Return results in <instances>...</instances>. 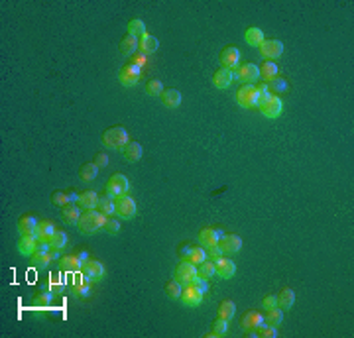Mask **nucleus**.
I'll return each mask as SVG.
<instances>
[{"mask_svg": "<svg viewBox=\"0 0 354 338\" xmlns=\"http://www.w3.org/2000/svg\"><path fill=\"white\" fill-rule=\"evenodd\" d=\"M209 291V281L207 279H201V277H193L189 283H183V291H181V305L185 307H199L205 299V295Z\"/></svg>", "mask_w": 354, "mask_h": 338, "instance_id": "1", "label": "nucleus"}, {"mask_svg": "<svg viewBox=\"0 0 354 338\" xmlns=\"http://www.w3.org/2000/svg\"><path fill=\"white\" fill-rule=\"evenodd\" d=\"M107 218L109 217H104V215L99 212L97 208H93V210H83V212H81V218H79V222H77V230L81 234H85V236H93V234H97L99 230H102Z\"/></svg>", "mask_w": 354, "mask_h": 338, "instance_id": "2", "label": "nucleus"}, {"mask_svg": "<svg viewBox=\"0 0 354 338\" xmlns=\"http://www.w3.org/2000/svg\"><path fill=\"white\" fill-rule=\"evenodd\" d=\"M128 142H130V136L122 126H112L102 134V146L109 150H122Z\"/></svg>", "mask_w": 354, "mask_h": 338, "instance_id": "3", "label": "nucleus"}, {"mask_svg": "<svg viewBox=\"0 0 354 338\" xmlns=\"http://www.w3.org/2000/svg\"><path fill=\"white\" fill-rule=\"evenodd\" d=\"M258 110L264 114L266 118H277L284 110V102L281 98L276 97V95H264V97L258 98Z\"/></svg>", "mask_w": 354, "mask_h": 338, "instance_id": "4", "label": "nucleus"}, {"mask_svg": "<svg viewBox=\"0 0 354 338\" xmlns=\"http://www.w3.org/2000/svg\"><path fill=\"white\" fill-rule=\"evenodd\" d=\"M136 212H138V208H136V201H134L132 197L122 195L118 199H114V215L118 218H122V220H132L136 217Z\"/></svg>", "mask_w": 354, "mask_h": 338, "instance_id": "5", "label": "nucleus"}, {"mask_svg": "<svg viewBox=\"0 0 354 338\" xmlns=\"http://www.w3.org/2000/svg\"><path fill=\"white\" fill-rule=\"evenodd\" d=\"M107 195L112 197V199H118V197L122 195H128V191H130V181H128V177L122 173H114L109 179V183H107Z\"/></svg>", "mask_w": 354, "mask_h": 338, "instance_id": "6", "label": "nucleus"}, {"mask_svg": "<svg viewBox=\"0 0 354 338\" xmlns=\"http://www.w3.org/2000/svg\"><path fill=\"white\" fill-rule=\"evenodd\" d=\"M258 91L256 85H242V87L236 91V102L242 106V109H256L258 106Z\"/></svg>", "mask_w": 354, "mask_h": 338, "instance_id": "7", "label": "nucleus"}, {"mask_svg": "<svg viewBox=\"0 0 354 338\" xmlns=\"http://www.w3.org/2000/svg\"><path fill=\"white\" fill-rule=\"evenodd\" d=\"M233 75L234 79H238L244 85H252L260 79V71H258V67L254 63H242V65H238L234 69Z\"/></svg>", "mask_w": 354, "mask_h": 338, "instance_id": "8", "label": "nucleus"}, {"mask_svg": "<svg viewBox=\"0 0 354 338\" xmlns=\"http://www.w3.org/2000/svg\"><path fill=\"white\" fill-rule=\"evenodd\" d=\"M81 273L87 277L91 283H95V281H100V279L107 275V270H104V265H102L99 260H91V258H88L87 262H83Z\"/></svg>", "mask_w": 354, "mask_h": 338, "instance_id": "9", "label": "nucleus"}, {"mask_svg": "<svg viewBox=\"0 0 354 338\" xmlns=\"http://www.w3.org/2000/svg\"><path fill=\"white\" fill-rule=\"evenodd\" d=\"M142 77V69L140 67L132 65V63H126L118 71V81H120L124 87H134Z\"/></svg>", "mask_w": 354, "mask_h": 338, "instance_id": "10", "label": "nucleus"}, {"mask_svg": "<svg viewBox=\"0 0 354 338\" xmlns=\"http://www.w3.org/2000/svg\"><path fill=\"white\" fill-rule=\"evenodd\" d=\"M193 277H197V265H193L191 262L181 260V263H177V268L173 270V279L181 281V283H189Z\"/></svg>", "mask_w": 354, "mask_h": 338, "instance_id": "11", "label": "nucleus"}, {"mask_svg": "<svg viewBox=\"0 0 354 338\" xmlns=\"http://www.w3.org/2000/svg\"><path fill=\"white\" fill-rule=\"evenodd\" d=\"M219 63L222 65V69L234 71L236 67L240 65V51L236 47H224L221 55H219Z\"/></svg>", "mask_w": 354, "mask_h": 338, "instance_id": "12", "label": "nucleus"}, {"mask_svg": "<svg viewBox=\"0 0 354 338\" xmlns=\"http://www.w3.org/2000/svg\"><path fill=\"white\" fill-rule=\"evenodd\" d=\"M69 289H71V293L75 295V297L85 299V297L91 295V281H88L81 272H77L75 273V277H73V281H71V287H69Z\"/></svg>", "mask_w": 354, "mask_h": 338, "instance_id": "13", "label": "nucleus"}, {"mask_svg": "<svg viewBox=\"0 0 354 338\" xmlns=\"http://www.w3.org/2000/svg\"><path fill=\"white\" fill-rule=\"evenodd\" d=\"M234 273H236V263L231 260V258H219L215 260V275L219 279H231Z\"/></svg>", "mask_w": 354, "mask_h": 338, "instance_id": "14", "label": "nucleus"}, {"mask_svg": "<svg viewBox=\"0 0 354 338\" xmlns=\"http://www.w3.org/2000/svg\"><path fill=\"white\" fill-rule=\"evenodd\" d=\"M258 49H260V55L264 57L266 61H270V59H276V57L284 54V44L279 40H264V44L260 45Z\"/></svg>", "mask_w": 354, "mask_h": 338, "instance_id": "15", "label": "nucleus"}, {"mask_svg": "<svg viewBox=\"0 0 354 338\" xmlns=\"http://www.w3.org/2000/svg\"><path fill=\"white\" fill-rule=\"evenodd\" d=\"M179 254H181V260L191 262L193 265H199L201 262L207 260V252H205V248H199V246H183V250Z\"/></svg>", "mask_w": 354, "mask_h": 338, "instance_id": "16", "label": "nucleus"}, {"mask_svg": "<svg viewBox=\"0 0 354 338\" xmlns=\"http://www.w3.org/2000/svg\"><path fill=\"white\" fill-rule=\"evenodd\" d=\"M38 236L36 234H22L20 240H18V252L26 256V258H32L36 250H38Z\"/></svg>", "mask_w": 354, "mask_h": 338, "instance_id": "17", "label": "nucleus"}, {"mask_svg": "<svg viewBox=\"0 0 354 338\" xmlns=\"http://www.w3.org/2000/svg\"><path fill=\"white\" fill-rule=\"evenodd\" d=\"M222 236H224V232H222L221 228H203L199 232V244L203 248L217 246Z\"/></svg>", "mask_w": 354, "mask_h": 338, "instance_id": "18", "label": "nucleus"}, {"mask_svg": "<svg viewBox=\"0 0 354 338\" xmlns=\"http://www.w3.org/2000/svg\"><path fill=\"white\" fill-rule=\"evenodd\" d=\"M219 246L224 254H236V252L242 250V238L236 234H224L219 240Z\"/></svg>", "mask_w": 354, "mask_h": 338, "instance_id": "19", "label": "nucleus"}, {"mask_svg": "<svg viewBox=\"0 0 354 338\" xmlns=\"http://www.w3.org/2000/svg\"><path fill=\"white\" fill-rule=\"evenodd\" d=\"M99 199L100 197L95 191H83V193H79L75 205L81 210H93V208H97V205H99Z\"/></svg>", "mask_w": 354, "mask_h": 338, "instance_id": "20", "label": "nucleus"}, {"mask_svg": "<svg viewBox=\"0 0 354 338\" xmlns=\"http://www.w3.org/2000/svg\"><path fill=\"white\" fill-rule=\"evenodd\" d=\"M157 47H160L157 38L150 35L148 32H146L144 35H140V38H138V51H140V54H144V55L155 54V51H157Z\"/></svg>", "mask_w": 354, "mask_h": 338, "instance_id": "21", "label": "nucleus"}, {"mask_svg": "<svg viewBox=\"0 0 354 338\" xmlns=\"http://www.w3.org/2000/svg\"><path fill=\"white\" fill-rule=\"evenodd\" d=\"M59 268L67 273H77L83 268V260L79 258V254H71V256H61L59 260Z\"/></svg>", "mask_w": 354, "mask_h": 338, "instance_id": "22", "label": "nucleus"}, {"mask_svg": "<svg viewBox=\"0 0 354 338\" xmlns=\"http://www.w3.org/2000/svg\"><path fill=\"white\" fill-rule=\"evenodd\" d=\"M234 81V75L231 69H219L215 75H213V85L217 88H221V91H224V88L231 87V83Z\"/></svg>", "mask_w": 354, "mask_h": 338, "instance_id": "23", "label": "nucleus"}, {"mask_svg": "<svg viewBox=\"0 0 354 338\" xmlns=\"http://www.w3.org/2000/svg\"><path fill=\"white\" fill-rule=\"evenodd\" d=\"M122 153H124V159H126V162L134 164V162H138V159L142 157L144 150H142V144L128 142L126 146H124V148H122Z\"/></svg>", "mask_w": 354, "mask_h": 338, "instance_id": "24", "label": "nucleus"}, {"mask_svg": "<svg viewBox=\"0 0 354 338\" xmlns=\"http://www.w3.org/2000/svg\"><path fill=\"white\" fill-rule=\"evenodd\" d=\"M61 218H63V222H67V224L77 226L79 218H81V208L77 205H73V203H69L65 207H61Z\"/></svg>", "mask_w": 354, "mask_h": 338, "instance_id": "25", "label": "nucleus"}, {"mask_svg": "<svg viewBox=\"0 0 354 338\" xmlns=\"http://www.w3.org/2000/svg\"><path fill=\"white\" fill-rule=\"evenodd\" d=\"M56 234V224L51 220H40L38 224V230H36V236L38 240H44V242H49V238Z\"/></svg>", "mask_w": 354, "mask_h": 338, "instance_id": "26", "label": "nucleus"}, {"mask_svg": "<svg viewBox=\"0 0 354 338\" xmlns=\"http://www.w3.org/2000/svg\"><path fill=\"white\" fill-rule=\"evenodd\" d=\"M258 71H260V79H262L264 83H270L272 79L279 77V69H277V65L274 61H264L262 65L258 67Z\"/></svg>", "mask_w": 354, "mask_h": 338, "instance_id": "27", "label": "nucleus"}, {"mask_svg": "<svg viewBox=\"0 0 354 338\" xmlns=\"http://www.w3.org/2000/svg\"><path fill=\"white\" fill-rule=\"evenodd\" d=\"M162 102L167 109H177L181 104V93L177 88H164L162 93Z\"/></svg>", "mask_w": 354, "mask_h": 338, "instance_id": "28", "label": "nucleus"}, {"mask_svg": "<svg viewBox=\"0 0 354 338\" xmlns=\"http://www.w3.org/2000/svg\"><path fill=\"white\" fill-rule=\"evenodd\" d=\"M262 323H264V315H262V313H258V311H248L242 318V327L246 328L248 332H250V330H254V328H258Z\"/></svg>", "mask_w": 354, "mask_h": 338, "instance_id": "29", "label": "nucleus"}, {"mask_svg": "<svg viewBox=\"0 0 354 338\" xmlns=\"http://www.w3.org/2000/svg\"><path fill=\"white\" fill-rule=\"evenodd\" d=\"M293 303H295V291L289 289V287L288 289H281L279 295H277V307L281 311H289L293 307Z\"/></svg>", "mask_w": 354, "mask_h": 338, "instance_id": "30", "label": "nucleus"}, {"mask_svg": "<svg viewBox=\"0 0 354 338\" xmlns=\"http://www.w3.org/2000/svg\"><path fill=\"white\" fill-rule=\"evenodd\" d=\"M38 224H40V220H36V217L26 215V217H22L18 220V232L20 234H36Z\"/></svg>", "mask_w": 354, "mask_h": 338, "instance_id": "31", "label": "nucleus"}, {"mask_svg": "<svg viewBox=\"0 0 354 338\" xmlns=\"http://www.w3.org/2000/svg\"><path fill=\"white\" fill-rule=\"evenodd\" d=\"M244 42L252 47H260L264 44V32L260 28H248L246 33H244Z\"/></svg>", "mask_w": 354, "mask_h": 338, "instance_id": "32", "label": "nucleus"}, {"mask_svg": "<svg viewBox=\"0 0 354 338\" xmlns=\"http://www.w3.org/2000/svg\"><path fill=\"white\" fill-rule=\"evenodd\" d=\"M120 51H122V55H126V57H132V55L138 51V38L126 33L124 40L120 42Z\"/></svg>", "mask_w": 354, "mask_h": 338, "instance_id": "33", "label": "nucleus"}, {"mask_svg": "<svg viewBox=\"0 0 354 338\" xmlns=\"http://www.w3.org/2000/svg\"><path fill=\"white\" fill-rule=\"evenodd\" d=\"M284 321V311L279 307H272V309H266L264 313V323L272 325V327H279Z\"/></svg>", "mask_w": 354, "mask_h": 338, "instance_id": "34", "label": "nucleus"}, {"mask_svg": "<svg viewBox=\"0 0 354 338\" xmlns=\"http://www.w3.org/2000/svg\"><path fill=\"white\" fill-rule=\"evenodd\" d=\"M288 81L286 79H281V77H276V79H272L270 83H268V91H270V95H276V97H279V95H284V93H288Z\"/></svg>", "mask_w": 354, "mask_h": 338, "instance_id": "35", "label": "nucleus"}, {"mask_svg": "<svg viewBox=\"0 0 354 338\" xmlns=\"http://www.w3.org/2000/svg\"><path fill=\"white\" fill-rule=\"evenodd\" d=\"M51 262H54V258H51L49 252H36L32 256V265L36 270H44V268H47Z\"/></svg>", "mask_w": 354, "mask_h": 338, "instance_id": "36", "label": "nucleus"}, {"mask_svg": "<svg viewBox=\"0 0 354 338\" xmlns=\"http://www.w3.org/2000/svg\"><path fill=\"white\" fill-rule=\"evenodd\" d=\"M99 165L95 164H85L81 169H79V179H83V181H95V177L99 175Z\"/></svg>", "mask_w": 354, "mask_h": 338, "instance_id": "37", "label": "nucleus"}, {"mask_svg": "<svg viewBox=\"0 0 354 338\" xmlns=\"http://www.w3.org/2000/svg\"><path fill=\"white\" fill-rule=\"evenodd\" d=\"M252 336H262V338H276L277 336V327H272L268 323H262L258 328L250 330Z\"/></svg>", "mask_w": 354, "mask_h": 338, "instance_id": "38", "label": "nucleus"}, {"mask_svg": "<svg viewBox=\"0 0 354 338\" xmlns=\"http://www.w3.org/2000/svg\"><path fill=\"white\" fill-rule=\"evenodd\" d=\"M213 275H215V262L213 260H205V262H201L197 265V277L209 281Z\"/></svg>", "mask_w": 354, "mask_h": 338, "instance_id": "39", "label": "nucleus"}, {"mask_svg": "<svg viewBox=\"0 0 354 338\" xmlns=\"http://www.w3.org/2000/svg\"><path fill=\"white\" fill-rule=\"evenodd\" d=\"M97 210L102 212L104 217H112L114 215V199L112 197H100L99 199V205H97Z\"/></svg>", "mask_w": 354, "mask_h": 338, "instance_id": "40", "label": "nucleus"}, {"mask_svg": "<svg viewBox=\"0 0 354 338\" xmlns=\"http://www.w3.org/2000/svg\"><path fill=\"white\" fill-rule=\"evenodd\" d=\"M181 291H183V283H181V281H177V279H171V281L166 285V295L169 297V299H173V301H179Z\"/></svg>", "mask_w": 354, "mask_h": 338, "instance_id": "41", "label": "nucleus"}, {"mask_svg": "<svg viewBox=\"0 0 354 338\" xmlns=\"http://www.w3.org/2000/svg\"><path fill=\"white\" fill-rule=\"evenodd\" d=\"M49 246H51V250H63L67 246V234L65 232H61V230H56V234L49 238Z\"/></svg>", "mask_w": 354, "mask_h": 338, "instance_id": "42", "label": "nucleus"}, {"mask_svg": "<svg viewBox=\"0 0 354 338\" xmlns=\"http://www.w3.org/2000/svg\"><path fill=\"white\" fill-rule=\"evenodd\" d=\"M228 332V321L226 318H217L213 323V328H210L209 336H224Z\"/></svg>", "mask_w": 354, "mask_h": 338, "instance_id": "43", "label": "nucleus"}, {"mask_svg": "<svg viewBox=\"0 0 354 338\" xmlns=\"http://www.w3.org/2000/svg\"><path fill=\"white\" fill-rule=\"evenodd\" d=\"M234 313H236V305H234L233 301H222L221 305H219V318H226V321H231L234 316Z\"/></svg>", "mask_w": 354, "mask_h": 338, "instance_id": "44", "label": "nucleus"}, {"mask_svg": "<svg viewBox=\"0 0 354 338\" xmlns=\"http://www.w3.org/2000/svg\"><path fill=\"white\" fill-rule=\"evenodd\" d=\"M128 33H130V35H134V38H138V35H144V33H146L144 20H140V18H132V20L128 22Z\"/></svg>", "mask_w": 354, "mask_h": 338, "instance_id": "45", "label": "nucleus"}, {"mask_svg": "<svg viewBox=\"0 0 354 338\" xmlns=\"http://www.w3.org/2000/svg\"><path fill=\"white\" fill-rule=\"evenodd\" d=\"M54 301H56V293H51V291L47 289V291H44V293L36 299V307H40V309H49V307L54 305Z\"/></svg>", "mask_w": 354, "mask_h": 338, "instance_id": "46", "label": "nucleus"}, {"mask_svg": "<svg viewBox=\"0 0 354 338\" xmlns=\"http://www.w3.org/2000/svg\"><path fill=\"white\" fill-rule=\"evenodd\" d=\"M146 93H148L150 97H162V93H164V85H162V81L152 79V81L146 85Z\"/></svg>", "mask_w": 354, "mask_h": 338, "instance_id": "47", "label": "nucleus"}, {"mask_svg": "<svg viewBox=\"0 0 354 338\" xmlns=\"http://www.w3.org/2000/svg\"><path fill=\"white\" fill-rule=\"evenodd\" d=\"M102 230L107 232V234H118L120 232V222L116 220V218H112V217H109L107 218V222H104V226H102Z\"/></svg>", "mask_w": 354, "mask_h": 338, "instance_id": "48", "label": "nucleus"}, {"mask_svg": "<svg viewBox=\"0 0 354 338\" xmlns=\"http://www.w3.org/2000/svg\"><path fill=\"white\" fill-rule=\"evenodd\" d=\"M51 203H54L56 207H65V205H69V195L63 193V191H56V193L51 195Z\"/></svg>", "mask_w": 354, "mask_h": 338, "instance_id": "49", "label": "nucleus"}, {"mask_svg": "<svg viewBox=\"0 0 354 338\" xmlns=\"http://www.w3.org/2000/svg\"><path fill=\"white\" fill-rule=\"evenodd\" d=\"M47 289H49L51 293H56V295H59L61 291H63V283L59 281V277H57V275L49 277V285H47Z\"/></svg>", "mask_w": 354, "mask_h": 338, "instance_id": "50", "label": "nucleus"}, {"mask_svg": "<svg viewBox=\"0 0 354 338\" xmlns=\"http://www.w3.org/2000/svg\"><path fill=\"white\" fill-rule=\"evenodd\" d=\"M130 63H132V65H136V67H140V69H142V67H144L146 63H148V55L140 54V51H136V54H134L132 57H130Z\"/></svg>", "mask_w": 354, "mask_h": 338, "instance_id": "51", "label": "nucleus"}, {"mask_svg": "<svg viewBox=\"0 0 354 338\" xmlns=\"http://www.w3.org/2000/svg\"><path fill=\"white\" fill-rule=\"evenodd\" d=\"M207 256H209V260H219V258H222L224 256V252L221 250V246L217 244V246H209V252H207Z\"/></svg>", "mask_w": 354, "mask_h": 338, "instance_id": "52", "label": "nucleus"}, {"mask_svg": "<svg viewBox=\"0 0 354 338\" xmlns=\"http://www.w3.org/2000/svg\"><path fill=\"white\" fill-rule=\"evenodd\" d=\"M262 307H264V309H272V307H277V295H266L264 301H262Z\"/></svg>", "mask_w": 354, "mask_h": 338, "instance_id": "53", "label": "nucleus"}, {"mask_svg": "<svg viewBox=\"0 0 354 338\" xmlns=\"http://www.w3.org/2000/svg\"><path fill=\"white\" fill-rule=\"evenodd\" d=\"M95 164L99 165V167H107L109 165V155L107 153H97L95 155Z\"/></svg>", "mask_w": 354, "mask_h": 338, "instance_id": "54", "label": "nucleus"}, {"mask_svg": "<svg viewBox=\"0 0 354 338\" xmlns=\"http://www.w3.org/2000/svg\"><path fill=\"white\" fill-rule=\"evenodd\" d=\"M67 195H69V203H73V205H75V203H77V193H73V191H71V193H67Z\"/></svg>", "mask_w": 354, "mask_h": 338, "instance_id": "55", "label": "nucleus"}]
</instances>
